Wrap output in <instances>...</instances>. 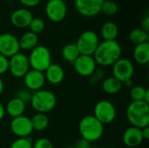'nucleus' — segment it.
Instances as JSON below:
<instances>
[{
  "mask_svg": "<svg viewBox=\"0 0 149 148\" xmlns=\"http://www.w3.org/2000/svg\"><path fill=\"white\" fill-rule=\"evenodd\" d=\"M122 49L116 40L100 42L93 57L97 65L100 66L113 65L121 58Z\"/></svg>",
  "mask_w": 149,
  "mask_h": 148,
  "instance_id": "1",
  "label": "nucleus"
},
{
  "mask_svg": "<svg viewBox=\"0 0 149 148\" xmlns=\"http://www.w3.org/2000/svg\"><path fill=\"white\" fill-rule=\"evenodd\" d=\"M127 118L132 126L144 128L149 125V105L145 101H132L127 108Z\"/></svg>",
  "mask_w": 149,
  "mask_h": 148,
  "instance_id": "2",
  "label": "nucleus"
},
{
  "mask_svg": "<svg viewBox=\"0 0 149 148\" xmlns=\"http://www.w3.org/2000/svg\"><path fill=\"white\" fill-rule=\"evenodd\" d=\"M79 131L82 139L92 143L99 140L103 136L104 125L93 115H86L80 120L79 123Z\"/></svg>",
  "mask_w": 149,
  "mask_h": 148,
  "instance_id": "3",
  "label": "nucleus"
},
{
  "mask_svg": "<svg viewBox=\"0 0 149 148\" xmlns=\"http://www.w3.org/2000/svg\"><path fill=\"white\" fill-rule=\"evenodd\" d=\"M31 107L39 113H46L52 111L57 105L56 95L49 90H38L32 92L30 101Z\"/></svg>",
  "mask_w": 149,
  "mask_h": 148,
  "instance_id": "4",
  "label": "nucleus"
},
{
  "mask_svg": "<svg viewBox=\"0 0 149 148\" xmlns=\"http://www.w3.org/2000/svg\"><path fill=\"white\" fill-rule=\"evenodd\" d=\"M28 60L31 69L44 72L52 64V54L46 46L37 45L31 51Z\"/></svg>",
  "mask_w": 149,
  "mask_h": 148,
  "instance_id": "5",
  "label": "nucleus"
},
{
  "mask_svg": "<svg viewBox=\"0 0 149 148\" xmlns=\"http://www.w3.org/2000/svg\"><path fill=\"white\" fill-rule=\"evenodd\" d=\"M100 44L99 36L93 31L88 30L83 31L75 43L81 55L93 56Z\"/></svg>",
  "mask_w": 149,
  "mask_h": 148,
  "instance_id": "6",
  "label": "nucleus"
},
{
  "mask_svg": "<svg viewBox=\"0 0 149 148\" xmlns=\"http://www.w3.org/2000/svg\"><path fill=\"white\" fill-rule=\"evenodd\" d=\"M116 107L109 100H100L94 106L93 116L103 125L113 122L116 119Z\"/></svg>",
  "mask_w": 149,
  "mask_h": 148,
  "instance_id": "7",
  "label": "nucleus"
},
{
  "mask_svg": "<svg viewBox=\"0 0 149 148\" xmlns=\"http://www.w3.org/2000/svg\"><path fill=\"white\" fill-rule=\"evenodd\" d=\"M45 14L54 23L63 21L67 14V5L64 0H49L45 4Z\"/></svg>",
  "mask_w": 149,
  "mask_h": 148,
  "instance_id": "8",
  "label": "nucleus"
},
{
  "mask_svg": "<svg viewBox=\"0 0 149 148\" xmlns=\"http://www.w3.org/2000/svg\"><path fill=\"white\" fill-rule=\"evenodd\" d=\"M28 57L23 53H17L9 59V72L15 78H24L30 70Z\"/></svg>",
  "mask_w": 149,
  "mask_h": 148,
  "instance_id": "9",
  "label": "nucleus"
},
{
  "mask_svg": "<svg viewBox=\"0 0 149 148\" xmlns=\"http://www.w3.org/2000/svg\"><path fill=\"white\" fill-rule=\"evenodd\" d=\"M134 73V64L127 58H120L113 65V76L122 84L127 80L132 79Z\"/></svg>",
  "mask_w": 149,
  "mask_h": 148,
  "instance_id": "10",
  "label": "nucleus"
},
{
  "mask_svg": "<svg viewBox=\"0 0 149 148\" xmlns=\"http://www.w3.org/2000/svg\"><path fill=\"white\" fill-rule=\"evenodd\" d=\"M10 128L17 138H29L33 132L31 119L25 115L13 118L10 123Z\"/></svg>",
  "mask_w": 149,
  "mask_h": 148,
  "instance_id": "11",
  "label": "nucleus"
},
{
  "mask_svg": "<svg viewBox=\"0 0 149 148\" xmlns=\"http://www.w3.org/2000/svg\"><path fill=\"white\" fill-rule=\"evenodd\" d=\"M104 0H75V9L79 14L86 17H93L101 11Z\"/></svg>",
  "mask_w": 149,
  "mask_h": 148,
  "instance_id": "12",
  "label": "nucleus"
},
{
  "mask_svg": "<svg viewBox=\"0 0 149 148\" xmlns=\"http://www.w3.org/2000/svg\"><path fill=\"white\" fill-rule=\"evenodd\" d=\"M20 51L19 42L17 37L10 33H3L0 35V54L11 58Z\"/></svg>",
  "mask_w": 149,
  "mask_h": 148,
  "instance_id": "13",
  "label": "nucleus"
},
{
  "mask_svg": "<svg viewBox=\"0 0 149 148\" xmlns=\"http://www.w3.org/2000/svg\"><path fill=\"white\" fill-rule=\"evenodd\" d=\"M76 72L82 77H89L97 68V64L93 56L79 55L72 64Z\"/></svg>",
  "mask_w": 149,
  "mask_h": 148,
  "instance_id": "14",
  "label": "nucleus"
},
{
  "mask_svg": "<svg viewBox=\"0 0 149 148\" xmlns=\"http://www.w3.org/2000/svg\"><path fill=\"white\" fill-rule=\"evenodd\" d=\"M24 83L25 88L30 90L31 92L41 90L45 83V74L42 72L30 69L24 76Z\"/></svg>",
  "mask_w": 149,
  "mask_h": 148,
  "instance_id": "15",
  "label": "nucleus"
},
{
  "mask_svg": "<svg viewBox=\"0 0 149 148\" xmlns=\"http://www.w3.org/2000/svg\"><path fill=\"white\" fill-rule=\"evenodd\" d=\"M32 18V13L25 8L17 9L10 15V22L17 28L28 27Z\"/></svg>",
  "mask_w": 149,
  "mask_h": 148,
  "instance_id": "16",
  "label": "nucleus"
},
{
  "mask_svg": "<svg viewBox=\"0 0 149 148\" xmlns=\"http://www.w3.org/2000/svg\"><path fill=\"white\" fill-rule=\"evenodd\" d=\"M123 143L129 148H135L139 147L144 140L141 134V129L134 126L128 127L122 136Z\"/></svg>",
  "mask_w": 149,
  "mask_h": 148,
  "instance_id": "17",
  "label": "nucleus"
},
{
  "mask_svg": "<svg viewBox=\"0 0 149 148\" xmlns=\"http://www.w3.org/2000/svg\"><path fill=\"white\" fill-rule=\"evenodd\" d=\"M45 80L52 85H58L65 79V71L58 64H51L44 72Z\"/></svg>",
  "mask_w": 149,
  "mask_h": 148,
  "instance_id": "18",
  "label": "nucleus"
},
{
  "mask_svg": "<svg viewBox=\"0 0 149 148\" xmlns=\"http://www.w3.org/2000/svg\"><path fill=\"white\" fill-rule=\"evenodd\" d=\"M4 108L5 113H7L13 119L24 115V113L26 109V104L14 97L7 102Z\"/></svg>",
  "mask_w": 149,
  "mask_h": 148,
  "instance_id": "19",
  "label": "nucleus"
},
{
  "mask_svg": "<svg viewBox=\"0 0 149 148\" xmlns=\"http://www.w3.org/2000/svg\"><path fill=\"white\" fill-rule=\"evenodd\" d=\"M122 83L113 76L106 77L101 82V88L107 94L113 95L120 92L122 89Z\"/></svg>",
  "mask_w": 149,
  "mask_h": 148,
  "instance_id": "20",
  "label": "nucleus"
},
{
  "mask_svg": "<svg viewBox=\"0 0 149 148\" xmlns=\"http://www.w3.org/2000/svg\"><path fill=\"white\" fill-rule=\"evenodd\" d=\"M135 62L139 65H147L149 62V43L145 42L135 45L133 52Z\"/></svg>",
  "mask_w": 149,
  "mask_h": 148,
  "instance_id": "21",
  "label": "nucleus"
},
{
  "mask_svg": "<svg viewBox=\"0 0 149 148\" xmlns=\"http://www.w3.org/2000/svg\"><path fill=\"white\" fill-rule=\"evenodd\" d=\"M18 42L20 49L24 51H31L38 45V36L31 31H27L21 36Z\"/></svg>",
  "mask_w": 149,
  "mask_h": 148,
  "instance_id": "22",
  "label": "nucleus"
},
{
  "mask_svg": "<svg viewBox=\"0 0 149 148\" xmlns=\"http://www.w3.org/2000/svg\"><path fill=\"white\" fill-rule=\"evenodd\" d=\"M100 33L104 41L116 40L119 34V29L114 22L107 21L103 24L100 30Z\"/></svg>",
  "mask_w": 149,
  "mask_h": 148,
  "instance_id": "23",
  "label": "nucleus"
},
{
  "mask_svg": "<svg viewBox=\"0 0 149 148\" xmlns=\"http://www.w3.org/2000/svg\"><path fill=\"white\" fill-rule=\"evenodd\" d=\"M61 55H62V58H64V60H65L69 64L72 65L75 62V60L79 58L80 53H79L76 44L71 43V44H65L62 48Z\"/></svg>",
  "mask_w": 149,
  "mask_h": 148,
  "instance_id": "24",
  "label": "nucleus"
},
{
  "mask_svg": "<svg viewBox=\"0 0 149 148\" xmlns=\"http://www.w3.org/2000/svg\"><path fill=\"white\" fill-rule=\"evenodd\" d=\"M31 122L33 131H38V132L45 130L49 126V119L45 113H37L31 119Z\"/></svg>",
  "mask_w": 149,
  "mask_h": 148,
  "instance_id": "25",
  "label": "nucleus"
},
{
  "mask_svg": "<svg viewBox=\"0 0 149 148\" xmlns=\"http://www.w3.org/2000/svg\"><path fill=\"white\" fill-rule=\"evenodd\" d=\"M148 33L143 31L141 28H136L131 31L129 34V39L131 43H133L134 45L148 42Z\"/></svg>",
  "mask_w": 149,
  "mask_h": 148,
  "instance_id": "26",
  "label": "nucleus"
},
{
  "mask_svg": "<svg viewBox=\"0 0 149 148\" xmlns=\"http://www.w3.org/2000/svg\"><path fill=\"white\" fill-rule=\"evenodd\" d=\"M148 89L141 85H133L130 90V97L133 101H144Z\"/></svg>",
  "mask_w": 149,
  "mask_h": 148,
  "instance_id": "27",
  "label": "nucleus"
},
{
  "mask_svg": "<svg viewBox=\"0 0 149 148\" xmlns=\"http://www.w3.org/2000/svg\"><path fill=\"white\" fill-rule=\"evenodd\" d=\"M118 10H119L118 4L114 1L104 0L102 6H101L100 12H103L105 15H107V16H113L118 12Z\"/></svg>",
  "mask_w": 149,
  "mask_h": 148,
  "instance_id": "28",
  "label": "nucleus"
},
{
  "mask_svg": "<svg viewBox=\"0 0 149 148\" xmlns=\"http://www.w3.org/2000/svg\"><path fill=\"white\" fill-rule=\"evenodd\" d=\"M28 27L30 28V31L38 35V33L42 32L45 30V22L42 18L33 17Z\"/></svg>",
  "mask_w": 149,
  "mask_h": 148,
  "instance_id": "29",
  "label": "nucleus"
},
{
  "mask_svg": "<svg viewBox=\"0 0 149 148\" xmlns=\"http://www.w3.org/2000/svg\"><path fill=\"white\" fill-rule=\"evenodd\" d=\"M106 72L101 68H96V70L88 77L89 78V83L92 85H97L103 81V79L106 78Z\"/></svg>",
  "mask_w": 149,
  "mask_h": 148,
  "instance_id": "30",
  "label": "nucleus"
},
{
  "mask_svg": "<svg viewBox=\"0 0 149 148\" xmlns=\"http://www.w3.org/2000/svg\"><path fill=\"white\" fill-rule=\"evenodd\" d=\"M31 138H17L10 145V148H32Z\"/></svg>",
  "mask_w": 149,
  "mask_h": 148,
  "instance_id": "31",
  "label": "nucleus"
},
{
  "mask_svg": "<svg viewBox=\"0 0 149 148\" xmlns=\"http://www.w3.org/2000/svg\"><path fill=\"white\" fill-rule=\"evenodd\" d=\"M31 96H32V92L28 90L27 88H20L18 89L16 93H15V98L20 99L21 101L26 103H29L31 99Z\"/></svg>",
  "mask_w": 149,
  "mask_h": 148,
  "instance_id": "32",
  "label": "nucleus"
},
{
  "mask_svg": "<svg viewBox=\"0 0 149 148\" xmlns=\"http://www.w3.org/2000/svg\"><path fill=\"white\" fill-rule=\"evenodd\" d=\"M32 148H53V145L50 140L46 138H39L33 143Z\"/></svg>",
  "mask_w": 149,
  "mask_h": 148,
  "instance_id": "33",
  "label": "nucleus"
},
{
  "mask_svg": "<svg viewBox=\"0 0 149 148\" xmlns=\"http://www.w3.org/2000/svg\"><path fill=\"white\" fill-rule=\"evenodd\" d=\"M9 71V58L0 54V75Z\"/></svg>",
  "mask_w": 149,
  "mask_h": 148,
  "instance_id": "34",
  "label": "nucleus"
},
{
  "mask_svg": "<svg viewBox=\"0 0 149 148\" xmlns=\"http://www.w3.org/2000/svg\"><path fill=\"white\" fill-rule=\"evenodd\" d=\"M74 148H92L91 146V142L87 141L85 139L80 138L75 144Z\"/></svg>",
  "mask_w": 149,
  "mask_h": 148,
  "instance_id": "35",
  "label": "nucleus"
},
{
  "mask_svg": "<svg viewBox=\"0 0 149 148\" xmlns=\"http://www.w3.org/2000/svg\"><path fill=\"white\" fill-rule=\"evenodd\" d=\"M41 0H19V2L25 7H35L39 4Z\"/></svg>",
  "mask_w": 149,
  "mask_h": 148,
  "instance_id": "36",
  "label": "nucleus"
},
{
  "mask_svg": "<svg viewBox=\"0 0 149 148\" xmlns=\"http://www.w3.org/2000/svg\"><path fill=\"white\" fill-rule=\"evenodd\" d=\"M141 29H142L143 31H145L146 32H149V16L147 15L141 21Z\"/></svg>",
  "mask_w": 149,
  "mask_h": 148,
  "instance_id": "37",
  "label": "nucleus"
},
{
  "mask_svg": "<svg viewBox=\"0 0 149 148\" xmlns=\"http://www.w3.org/2000/svg\"><path fill=\"white\" fill-rule=\"evenodd\" d=\"M141 134H142V138L143 140H148L149 139V127L146 126L144 128L141 129Z\"/></svg>",
  "mask_w": 149,
  "mask_h": 148,
  "instance_id": "38",
  "label": "nucleus"
},
{
  "mask_svg": "<svg viewBox=\"0 0 149 148\" xmlns=\"http://www.w3.org/2000/svg\"><path fill=\"white\" fill-rule=\"evenodd\" d=\"M5 108H4V106H3V104L0 102V121L4 118V116H5Z\"/></svg>",
  "mask_w": 149,
  "mask_h": 148,
  "instance_id": "39",
  "label": "nucleus"
},
{
  "mask_svg": "<svg viewBox=\"0 0 149 148\" xmlns=\"http://www.w3.org/2000/svg\"><path fill=\"white\" fill-rule=\"evenodd\" d=\"M122 85H124L126 87H132L133 85H134V83H133V80H132V79H129V80L125 81Z\"/></svg>",
  "mask_w": 149,
  "mask_h": 148,
  "instance_id": "40",
  "label": "nucleus"
},
{
  "mask_svg": "<svg viewBox=\"0 0 149 148\" xmlns=\"http://www.w3.org/2000/svg\"><path fill=\"white\" fill-rule=\"evenodd\" d=\"M3 89H4V84H3V81L2 78L0 77V96L3 92Z\"/></svg>",
  "mask_w": 149,
  "mask_h": 148,
  "instance_id": "41",
  "label": "nucleus"
},
{
  "mask_svg": "<svg viewBox=\"0 0 149 148\" xmlns=\"http://www.w3.org/2000/svg\"><path fill=\"white\" fill-rule=\"evenodd\" d=\"M144 101L146 103H148L149 105V90H148L147 93H146V96H145V99H144Z\"/></svg>",
  "mask_w": 149,
  "mask_h": 148,
  "instance_id": "42",
  "label": "nucleus"
},
{
  "mask_svg": "<svg viewBox=\"0 0 149 148\" xmlns=\"http://www.w3.org/2000/svg\"><path fill=\"white\" fill-rule=\"evenodd\" d=\"M65 148H74V147H65Z\"/></svg>",
  "mask_w": 149,
  "mask_h": 148,
  "instance_id": "43",
  "label": "nucleus"
},
{
  "mask_svg": "<svg viewBox=\"0 0 149 148\" xmlns=\"http://www.w3.org/2000/svg\"><path fill=\"white\" fill-rule=\"evenodd\" d=\"M92 148H101V147H92Z\"/></svg>",
  "mask_w": 149,
  "mask_h": 148,
  "instance_id": "44",
  "label": "nucleus"
},
{
  "mask_svg": "<svg viewBox=\"0 0 149 148\" xmlns=\"http://www.w3.org/2000/svg\"><path fill=\"white\" fill-rule=\"evenodd\" d=\"M0 140H1V137H0Z\"/></svg>",
  "mask_w": 149,
  "mask_h": 148,
  "instance_id": "45",
  "label": "nucleus"
}]
</instances>
